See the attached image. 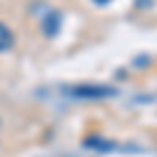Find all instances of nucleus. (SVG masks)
I'll list each match as a JSON object with an SVG mask.
<instances>
[{
  "label": "nucleus",
  "instance_id": "5",
  "mask_svg": "<svg viewBox=\"0 0 157 157\" xmlns=\"http://www.w3.org/2000/svg\"><path fill=\"white\" fill-rule=\"evenodd\" d=\"M92 2H94V4H98V6H105V4H109L111 0H92Z\"/></svg>",
  "mask_w": 157,
  "mask_h": 157
},
{
  "label": "nucleus",
  "instance_id": "2",
  "mask_svg": "<svg viewBox=\"0 0 157 157\" xmlns=\"http://www.w3.org/2000/svg\"><path fill=\"white\" fill-rule=\"evenodd\" d=\"M61 25H63V15L59 11H50L42 19V34L46 38H55L61 32Z\"/></svg>",
  "mask_w": 157,
  "mask_h": 157
},
{
  "label": "nucleus",
  "instance_id": "4",
  "mask_svg": "<svg viewBox=\"0 0 157 157\" xmlns=\"http://www.w3.org/2000/svg\"><path fill=\"white\" fill-rule=\"evenodd\" d=\"M84 145L88 147V149H94V151H98V153H109V151H113V149H115V145H113L111 140H107V138H101V136H90V138H86Z\"/></svg>",
  "mask_w": 157,
  "mask_h": 157
},
{
  "label": "nucleus",
  "instance_id": "3",
  "mask_svg": "<svg viewBox=\"0 0 157 157\" xmlns=\"http://www.w3.org/2000/svg\"><path fill=\"white\" fill-rule=\"evenodd\" d=\"M13 46H15V34L6 23L0 21V55L13 50Z\"/></svg>",
  "mask_w": 157,
  "mask_h": 157
},
{
  "label": "nucleus",
  "instance_id": "1",
  "mask_svg": "<svg viewBox=\"0 0 157 157\" xmlns=\"http://www.w3.org/2000/svg\"><path fill=\"white\" fill-rule=\"evenodd\" d=\"M69 94L82 101H103V98L117 97V88L107 84H78L69 90Z\"/></svg>",
  "mask_w": 157,
  "mask_h": 157
}]
</instances>
